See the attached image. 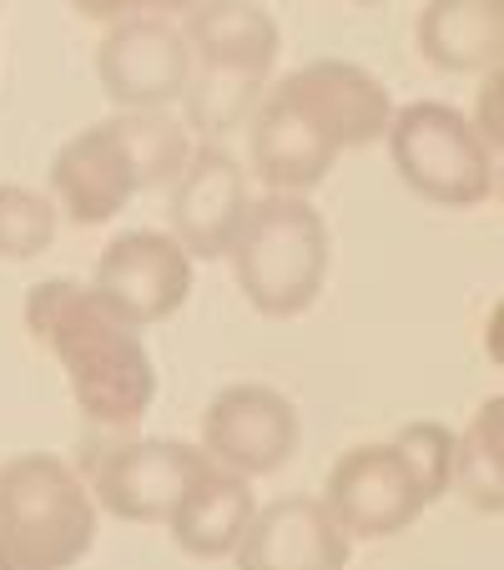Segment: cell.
Returning a JSON list of instances; mask_svg holds the SVG:
<instances>
[{"instance_id":"obj_1","label":"cell","mask_w":504,"mask_h":570,"mask_svg":"<svg viewBox=\"0 0 504 570\" xmlns=\"http://www.w3.org/2000/svg\"><path fill=\"white\" fill-rule=\"evenodd\" d=\"M394 97L374 71L354 61H308L263 97L247 137L253 173L268 193H313L348 147H368L388 131Z\"/></svg>"},{"instance_id":"obj_2","label":"cell","mask_w":504,"mask_h":570,"mask_svg":"<svg viewBox=\"0 0 504 570\" xmlns=\"http://www.w3.org/2000/svg\"><path fill=\"white\" fill-rule=\"evenodd\" d=\"M26 328L61 358L76 410L101 430H131L157 399V368L127 318L71 278H46L26 293Z\"/></svg>"},{"instance_id":"obj_3","label":"cell","mask_w":504,"mask_h":570,"mask_svg":"<svg viewBox=\"0 0 504 570\" xmlns=\"http://www.w3.org/2000/svg\"><path fill=\"white\" fill-rule=\"evenodd\" d=\"M192 51L187 81V127L202 137H223L253 111L283 51V31L258 0H202L182 26Z\"/></svg>"},{"instance_id":"obj_4","label":"cell","mask_w":504,"mask_h":570,"mask_svg":"<svg viewBox=\"0 0 504 570\" xmlns=\"http://www.w3.org/2000/svg\"><path fill=\"white\" fill-rule=\"evenodd\" d=\"M97 546V500L61 454L0 464V570H71Z\"/></svg>"},{"instance_id":"obj_5","label":"cell","mask_w":504,"mask_h":570,"mask_svg":"<svg viewBox=\"0 0 504 570\" xmlns=\"http://www.w3.org/2000/svg\"><path fill=\"white\" fill-rule=\"evenodd\" d=\"M227 258L243 298L263 318H298L318 303L328 278V223L308 197L268 193L247 207Z\"/></svg>"},{"instance_id":"obj_6","label":"cell","mask_w":504,"mask_h":570,"mask_svg":"<svg viewBox=\"0 0 504 570\" xmlns=\"http://www.w3.org/2000/svg\"><path fill=\"white\" fill-rule=\"evenodd\" d=\"M384 137L404 187L434 207H480L500 187V151L449 101H408Z\"/></svg>"},{"instance_id":"obj_7","label":"cell","mask_w":504,"mask_h":570,"mask_svg":"<svg viewBox=\"0 0 504 570\" xmlns=\"http://www.w3.org/2000/svg\"><path fill=\"white\" fill-rule=\"evenodd\" d=\"M207 454L182 440H131V444H91L87 490L107 515L131 525H161L172 515L182 484Z\"/></svg>"},{"instance_id":"obj_8","label":"cell","mask_w":504,"mask_h":570,"mask_svg":"<svg viewBox=\"0 0 504 570\" xmlns=\"http://www.w3.org/2000/svg\"><path fill=\"white\" fill-rule=\"evenodd\" d=\"M298 440L293 399L268 384H227L202 414V454L243 480L278 474L298 454Z\"/></svg>"},{"instance_id":"obj_9","label":"cell","mask_w":504,"mask_h":570,"mask_svg":"<svg viewBox=\"0 0 504 570\" xmlns=\"http://www.w3.org/2000/svg\"><path fill=\"white\" fill-rule=\"evenodd\" d=\"M323 505L348 540H388L424 515V495L398 444H354L323 484Z\"/></svg>"},{"instance_id":"obj_10","label":"cell","mask_w":504,"mask_h":570,"mask_svg":"<svg viewBox=\"0 0 504 570\" xmlns=\"http://www.w3.org/2000/svg\"><path fill=\"white\" fill-rule=\"evenodd\" d=\"M97 298L131 328L172 318L192 293V258L172 233H121L107 243L91 278Z\"/></svg>"},{"instance_id":"obj_11","label":"cell","mask_w":504,"mask_h":570,"mask_svg":"<svg viewBox=\"0 0 504 570\" xmlns=\"http://www.w3.org/2000/svg\"><path fill=\"white\" fill-rule=\"evenodd\" d=\"M97 76L101 91L121 111H161L182 101L187 81H192V51H187L182 31L161 16H127L101 41Z\"/></svg>"},{"instance_id":"obj_12","label":"cell","mask_w":504,"mask_h":570,"mask_svg":"<svg viewBox=\"0 0 504 570\" xmlns=\"http://www.w3.org/2000/svg\"><path fill=\"white\" fill-rule=\"evenodd\" d=\"M253 207L247 197L243 161L227 157L223 147H192L187 167L172 183V237L187 258H227L233 237L243 233V217Z\"/></svg>"},{"instance_id":"obj_13","label":"cell","mask_w":504,"mask_h":570,"mask_svg":"<svg viewBox=\"0 0 504 570\" xmlns=\"http://www.w3.org/2000/svg\"><path fill=\"white\" fill-rule=\"evenodd\" d=\"M51 193L76 227H101L141 193L137 161L127 151L117 117L76 131L51 161Z\"/></svg>"},{"instance_id":"obj_14","label":"cell","mask_w":504,"mask_h":570,"mask_svg":"<svg viewBox=\"0 0 504 570\" xmlns=\"http://www.w3.org/2000/svg\"><path fill=\"white\" fill-rule=\"evenodd\" d=\"M348 535L328 505L313 495H288L253 510L237 540V570H348Z\"/></svg>"},{"instance_id":"obj_15","label":"cell","mask_w":504,"mask_h":570,"mask_svg":"<svg viewBox=\"0 0 504 570\" xmlns=\"http://www.w3.org/2000/svg\"><path fill=\"white\" fill-rule=\"evenodd\" d=\"M253 510H258L253 505V484H247L243 474L223 470V464L202 460L192 470V480L182 484V495H177L167 525H172V540L187 550V556L223 560L237 550Z\"/></svg>"},{"instance_id":"obj_16","label":"cell","mask_w":504,"mask_h":570,"mask_svg":"<svg viewBox=\"0 0 504 570\" xmlns=\"http://www.w3.org/2000/svg\"><path fill=\"white\" fill-rule=\"evenodd\" d=\"M418 51L434 71H500L504 0H429L418 16Z\"/></svg>"},{"instance_id":"obj_17","label":"cell","mask_w":504,"mask_h":570,"mask_svg":"<svg viewBox=\"0 0 504 570\" xmlns=\"http://www.w3.org/2000/svg\"><path fill=\"white\" fill-rule=\"evenodd\" d=\"M504 399H484L470 430L454 434V480L474 510L500 515L504 510Z\"/></svg>"},{"instance_id":"obj_18","label":"cell","mask_w":504,"mask_h":570,"mask_svg":"<svg viewBox=\"0 0 504 570\" xmlns=\"http://www.w3.org/2000/svg\"><path fill=\"white\" fill-rule=\"evenodd\" d=\"M121 137H127V151L137 161V183L141 193L161 183H177V173L192 157V141H187V127L172 121L167 111H121L117 117Z\"/></svg>"},{"instance_id":"obj_19","label":"cell","mask_w":504,"mask_h":570,"mask_svg":"<svg viewBox=\"0 0 504 570\" xmlns=\"http://www.w3.org/2000/svg\"><path fill=\"white\" fill-rule=\"evenodd\" d=\"M56 243V203L36 187L6 183L0 187V258L31 263Z\"/></svg>"},{"instance_id":"obj_20","label":"cell","mask_w":504,"mask_h":570,"mask_svg":"<svg viewBox=\"0 0 504 570\" xmlns=\"http://www.w3.org/2000/svg\"><path fill=\"white\" fill-rule=\"evenodd\" d=\"M394 444H398V454H404V464L414 470V484H418V495H424V505H434L454 480V430L439 420H414L398 430Z\"/></svg>"},{"instance_id":"obj_21","label":"cell","mask_w":504,"mask_h":570,"mask_svg":"<svg viewBox=\"0 0 504 570\" xmlns=\"http://www.w3.org/2000/svg\"><path fill=\"white\" fill-rule=\"evenodd\" d=\"M480 131L494 151H500V71H484V91H480Z\"/></svg>"},{"instance_id":"obj_22","label":"cell","mask_w":504,"mask_h":570,"mask_svg":"<svg viewBox=\"0 0 504 570\" xmlns=\"http://www.w3.org/2000/svg\"><path fill=\"white\" fill-rule=\"evenodd\" d=\"M76 11L87 16V21H127V16H141V0H71Z\"/></svg>"},{"instance_id":"obj_23","label":"cell","mask_w":504,"mask_h":570,"mask_svg":"<svg viewBox=\"0 0 504 570\" xmlns=\"http://www.w3.org/2000/svg\"><path fill=\"white\" fill-rule=\"evenodd\" d=\"M197 6L202 0H141V16H161L167 21V16H192Z\"/></svg>"},{"instance_id":"obj_24","label":"cell","mask_w":504,"mask_h":570,"mask_svg":"<svg viewBox=\"0 0 504 570\" xmlns=\"http://www.w3.org/2000/svg\"><path fill=\"white\" fill-rule=\"evenodd\" d=\"M358 6H384V0H358Z\"/></svg>"}]
</instances>
